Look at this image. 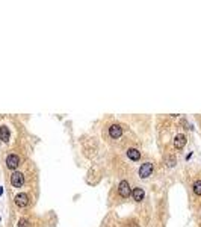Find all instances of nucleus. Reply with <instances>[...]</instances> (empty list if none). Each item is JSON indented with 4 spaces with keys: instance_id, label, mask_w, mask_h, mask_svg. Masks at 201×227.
I'll use <instances>...</instances> for the list:
<instances>
[{
    "instance_id": "obj_1",
    "label": "nucleus",
    "mask_w": 201,
    "mask_h": 227,
    "mask_svg": "<svg viewBox=\"0 0 201 227\" xmlns=\"http://www.w3.org/2000/svg\"><path fill=\"white\" fill-rule=\"evenodd\" d=\"M11 185L14 188H21L24 185V174L20 171H14L11 174Z\"/></svg>"
},
{
    "instance_id": "obj_2",
    "label": "nucleus",
    "mask_w": 201,
    "mask_h": 227,
    "mask_svg": "<svg viewBox=\"0 0 201 227\" xmlns=\"http://www.w3.org/2000/svg\"><path fill=\"white\" fill-rule=\"evenodd\" d=\"M118 194L122 198H127L130 194H132V189H130V183L127 180H121L118 185Z\"/></svg>"
},
{
    "instance_id": "obj_3",
    "label": "nucleus",
    "mask_w": 201,
    "mask_h": 227,
    "mask_svg": "<svg viewBox=\"0 0 201 227\" xmlns=\"http://www.w3.org/2000/svg\"><path fill=\"white\" fill-rule=\"evenodd\" d=\"M151 173H153V164L151 162H145L141 165V168H139L141 179H147L148 176H151Z\"/></svg>"
},
{
    "instance_id": "obj_4",
    "label": "nucleus",
    "mask_w": 201,
    "mask_h": 227,
    "mask_svg": "<svg viewBox=\"0 0 201 227\" xmlns=\"http://www.w3.org/2000/svg\"><path fill=\"white\" fill-rule=\"evenodd\" d=\"M29 201H30V198H29V195L24 194V192H20V194L15 195V204H17L18 207H26V206L29 204Z\"/></svg>"
},
{
    "instance_id": "obj_5",
    "label": "nucleus",
    "mask_w": 201,
    "mask_h": 227,
    "mask_svg": "<svg viewBox=\"0 0 201 227\" xmlns=\"http://www.w3.org/2000/svg\"><path fill=\"white\" fill-rule=\"evenodd\" d=\"M18 165H20V158H18L17 154H9V156L6 158V167H8L9 170H17Z\"/></svg>"
},
{
    "instance_id": "obj_6",
    "label": "nucleus",
    "mask_w": 201,
    "mask_h": 227,
    "mask_svg": "<svg viewBox=\"0 0 201 227\" xmlns=\"http://www.w3.org/2000/svg\"><path fill=\"white\" fill-rule=\"evenodd\" d=\"M121 135H122V127H121L120 124H112L109 127V136L112 139H118Z\"/></svg>"
},
{
    "instance_id": "obj_7",
    "label": "nucleus",
    "mask_w": 201,
    "mask_h": 227,
    "mask_svg": "<svg viewBox=\"0 0 201 227\" xmlns=\"http://www.w3.org/2000/svg\"><path fill=\"white\" fill-rule=\"evenodd\" d=\"M185 145H186V136L183 133H178V135L174 136V147L177 150H182Z\"/></svg>"
},
{
    "instance_id": "obj_8",
    "label": "nucleus",
    "mask_w": 201,
    "mask_h": 227,
    "mask_svg": "<svg viewBox=\"0 0 201 227\" xmlns=\"http://www.w3.org/2000/svg\"><path fill=\"white\" fill-rule=\"evenodd\" d=\"M132 197H133V200L135 201H142L144 200V197H145V192H144V189L142 188H135L133 191H132Z\"/></svg>"
},
{
    "instance_id": "obj_9",
    "label": "nucleus",
    "mask_w": 201,
    "mask_h": 227,
    "mask_svg": "<svg viewBox=\"0 0 201 227\" xmlns=\"http://www.w3.org/2000/svg\"><path fill=\"white\" fill-rule=\"evenodd\" d=\"M127 158L130 161H139L141 159V151L136 150V148H129L127 150Z\"/></svg>"
},
{
    "instance_id": "obj_10",
    "label": "nucleus",
    "mask_w": 201,
    "mask_h": 227,
    "mask_svg": "<svg viewBox=\"0 0 201 227\" xmlns=\"http://www.w3.org/2000/svg\"><path fill=\"white\" fill-rule=\"evenodd\" d=\"M9 136H11L9 129H8L6 126H2V127H0V139H2L3 142H8V141H9Z\"/></svg>"
},
{
    "instance_id": "obj_11",
    "label": "nucleus",
    "mask_w": 201,
    "mask_h": 227,
    "mask_svg": "<svg viewBox=\"0 0 201 227\" xmlns=\"http://www.w3.org/2000/svg\"><path fill=\"white\" fill-rule=\"evenodd\" d=\"M192 189H194V194H195V195H201V179L194 182Z\"/></svg>"
},
{
    "instance_id": "obj_12",
    "label": "nucleus",
    "mask_w": 201,
    "mask_h": 227,
    "mask_svg": "<svg viewBox=\"0 0 201 227\" xmlns=\"http://www.w3.org/2000/svg\"><path fill=\"white\" fill-rule=\"evenodd\" d=\"M18 227H29V221H27L26 218H21V220L18 221Z\"/></svg>"
},
{
    "instance_id": "obj_13",
    "label": "nucleus",
    "mask_w": 201,
    "mask_h": 227,
    "mask_svg": "<svg viewBox=\"0 0 201 227\" xmlns=\"http://www.w3.org/2000/svg\"><path fill=\"white\" fill-rule=\"evenodd\" d=\"M2 194H3V188H0V195H2Z\"/></svg>"
}]
</instances>
